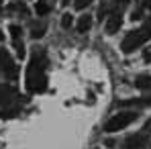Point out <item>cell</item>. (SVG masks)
Wrapping results in <instances>:
<instances>
[{
    "mask_svg": "<svg viewBox=\"0 0 151 149\" xmlns=\"http://www.w3.org/2000/svg\"><path fill=\"white\" fill-rule=\"evenodd\" d=\"M2 39H4V33H2V31H0V41H2Z\"/></svg>",
    "mask_w": 151,
    "mask_h": 149,
    "instance_id": "5bb4252c",
    "label": "cell"
},
{
    "mask_svg": "<svg viewBox=\"0 0 151 149\" xmlns=\"http://www.w3.org/2000/svg\"><path fill=\"white\" fill-rule=\"evenodd\" d=\"M92 4V0H74V6L78 10H82V8H86V6H90Z\"/></svg>",
    "mask_w": 151,
    "mask_h": 149,
    "instance_id": "4fadbf2b",
    "label": "cell"
},
{
    "mask_svg": "<svg viewBox=\"0 0 151 149\" xmlns=\"http://www.w3.org/2000/svg\"><path fill=\"white\" fill-rule=\"evenodd\" d=\"M135 86L141 88V90H151V76H137Z\"/></svg>",
    "mask_w": 151,
    "mask_h": 149,
    "instance_id": "52a82bcc",
    "label": "cell"
},
{
    "mask_svg": "<svg viewBox=\"0 0 151 149\" xmlns=\"http://www.w3.org/2000/svg\"><path fill=\"white\" fill-rule=\"evenodd\" d=\"M149 39H151V23H145L143 27H139L137 31H131L125 39H123L121 49L125 51V53H131V51L141 47V45H143L145 41H149Z\"/></svg>",
    "mask_w": 151,
    "mask_h": 149,
    "instance_id": "7a4b0ae2",
    "label": "cell"
},
{
    "mask_svg": "<svg viewBox=\"0 0 151 149\" xmlns=\"http://www.w3.org/2000/svg\"><path fill=\"white\" fill-rule=\"evenodd\" d=\"M119 27H121V14H112L110 19H108V23H106V33H116L119 31Z\"/></svg>",
    "mask_w": 151,
    "mask_h": 149,
    "instance_id": "8992f818",
    "label": "cell"
},
{
    "mask_svg": "<svg viewBox=\"0 0 151 149\" xmlns=\"http://www.w3.org/2000/svg\"><path fill=\"white\" fill-rule=\"evenodd\" d=\"M14 49H17V55L23 59L25 57V45L21 43V39H14Z\"/></svg>",
    "mask_w": 151,
    "mask_h": 149,
    "instance_id": "9c48e42d",
    "label": "cell"
},
{
    "mask_svg": "<svg viewBox=\"0 0 151 149\" xmlns=\"http://www.w3.org/2000/svg\"><path fill=\"white\" fill-rule=\"evenodd\" d=\"M35 12H37V14H47V12H49V4H47L45 0H37V4H35Z\"/></svg>",
    "mask_w": 151,
    "mask_h": 149,
    "instance_id": "ba28073f",
    "label": "cell"
},
{
    "mask_svg": "<svg viewBox=\"0 0 151 149\" xmlns=\"http://www.w3.org/2000/svg\"><path fill=\"white\" fill-rule=\"evenodd\" d=\"M137 119V114L133 112V110H123V112H119V114H114V117H110L106 125H104V131L106 133H116V131H123L127 129L129 125L133 123Z\"/></svg>",
    "mask_w": 151,
    "mask_h": 149,
    "instance_id": "3957f363",
    "label": "cell"
},
{
    "mask_svg": "<svg viewBox=\"0 0 151 149\" xmlns=\"http://www.w3.org/2000/svg\"><path fill=\"white\" fill-rule=\"evenodd\" d=\"M68 2H70V0H63V4H68Z\"/></svg>",
    "mask_w": 151,
    "mask_h": 149,
    "instance_id": "9a60e30c",
    "label": "cell"
},
{
    "mask_svg": "<svg viewBox=\"0 0 151 149\" xmlns=\"http://www.w3.org/2000/svg\"><path fill=\"white\" fill-rule=\"evenodd\" d=\"M0 4H2V0H0Z\"/></svg>",
    "mask_w": 151,
    "mask_h": 149,
    "instance_id": "2e32d148",
    "label": "cell"
},
{
    "mask_svg": "<svg viewBox=\"0 0 151 149\" xmlns=\"http://www.w3.org/2000/svg\"><path fill=\"white\" fill-rule=\"evenodd\" d=\"M90 27H92V17H90V14H82V17L78 19V31H80V33L90 31Z\"/></svg>",
    "mask_w": 151,
    "mask_h": 149,
    "instance_id": "5b68a950",
    "label": "cell"
},
{
    "mask_svg": "<svg viewBox=\"0 0 151 149\" xmlns=\"http://www.w3.org/2000/svg\"><path fill=\"white\" fill-rule=\"evenodd\" d=\"M10 35H12V41H14V39H19V37L23 35L21 27H19V25H10Z\"/></svg>",
    "mask_w": 151,
    "mask_h": 149,
    "instance_id": "8fae6325",
    "label": "cell"
},
{
    "mask_svg": "<svg viewBox=\"0 0 151 149\" xmlns=\"http://www.w3.org/2000/svg\"><path fill=\"white\" fill-rule=\"evenodd\" d=\"M0 66H2V72H4L6 78L14 80V78L19 76L17 66H14V59H12V55H10L6 49H0Z\"/></svg>",
    "mask_w": 151,
    "mask_h": 149,
    "instance_id": "277c9868",
    "label": "cell"
},
{
    "mask_svg": "<svg viewBox=\"0 0 151 149\" xmlns=\"http://www.w3.org/2000/svg\"><path fill=\"white\" fill-rule=\"evenodd\" d=\"M72 23H74L72 14H63V17H61V27H63V29H70V27H72Z\"/></svg>",
    "mask_w": 151,
    "mask_h": 149,
    "instance_id": "7c38bea8",
    "label": "cell"
},
{
    "mask_svg": "<svg viewBox=\"0 0 151 149\" xmlns=\"http://www.w3.org/2000/svg\"><path fill=\"white\" fill-rule=\"evenodd\" d=\"M45 55L43 51H33V57H31V63H29V70H27V86L29 90H43L45 86Z\"/></svg>",
    "mask_w": 151,
    "mask_h": 149,
    "instance_id": "6da1fadb",
    "label": "cell"
},
{
    "mask_svg": "<svg viewBox=\"0 0 151 149\" xmlns=\"http://www.w3.org/2000/svg\"><path fill=\"white\" fill-rule=\"evenodd\" d=\"M43 33H45V25H37L35 29H33V33H31V35H33L35 39H39V37H43Z\"/></svg>",
    "mask_w": 151,
    "mask_h": 149,
    "instance_id": "30bf717a",
    "label": "cell"
}]
</instances>
